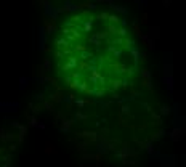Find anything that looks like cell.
Returning <instances> with one entry per match:
<instances>
[{"label":"cell","instance_id":"obj_1","mask_svg":"<svg viewBox=\"0 0 186 167\" xmlns=\"http://www.w3.org/2000/svg\"><path fill=\"white\" fill-rule=\"evenodd\" d=\"M52 55L60 84L90 98L125 90L140 73V52L130 29L109 10L84 8L63 18Z\"/></svg>","mask_w":186,"mask_h":167}]
</instances>
